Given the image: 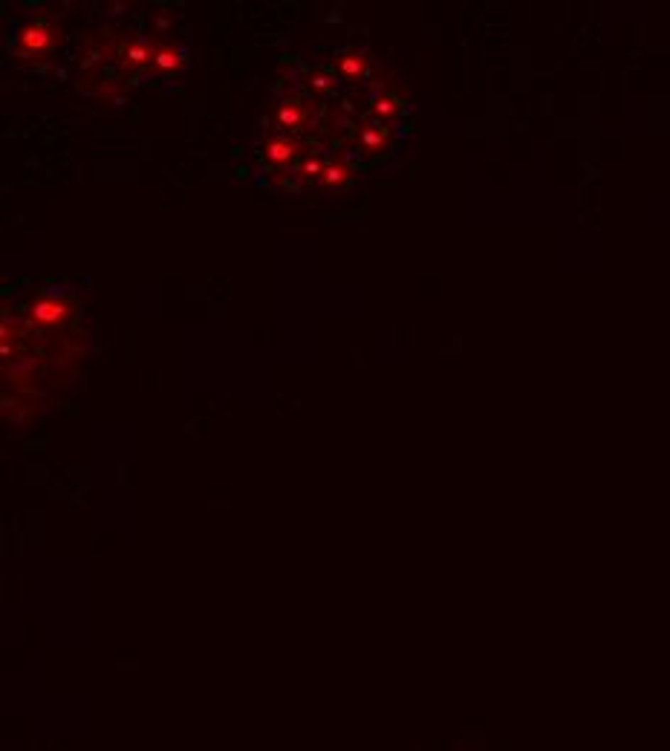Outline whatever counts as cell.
<instances>
[{"label": "cell", "mask_w": 670, "mask_h": 751, "mask_svg": "<svg viewBox=\"0 0 670 751\" xmlns=\"http://www.w3.org/2000/svg\"><path fill=\"white\" fill-rule=\"evenodd\" d=\"M53 43H55V29L50 23H43V21L29 23L23 29V35H21V50L23 53H47V50H53Z\"/></svg>", "instance_id": "cell-1"}, {"label": "cell", "mask_w": 670, "mask_h": 751, "mask_svg": "<svg viewBox=\"0 0 670 751\" xmlns=\"http://www.w3.org/2000/svg\"><path fill=\"white\" fill-rule=\"evenodd\" d=\"M29 315H32V321H38V324H43V327H53V324H61V321H67L70 309H67V303H61V301H53V298H40V301H35V303H32Z\"/></svg>", "instance_id": "cell-2"}, {"label": "cell", "mask_w": 670, "mask_h": 751, "mask_svg": "<svg viewBox=\"0 0 670 751\" xmlns=\"http://www.w3.org/2000/svg\"><path fill=\"white\" fill-rule=\"evenodd\" d=\"M153 64L159 70H165V72H173V70L183 67V53L173 50V47H168V43H162V47L153 53Z\"/></svg>", "instance_id": "cell-3"}, {"label": "cell", "mask_w": 670, "mask_h": 751, "mask_svg": "<svg viewBox=\"0 0 670 751\" xmlns=\"http://www.w3.org/2000/svg\"><path fill=\"white\" fill-rule=\"evenodd\" d=\"M153 53L156 50H151L148 43H130V47L124 50V64L130 67V70H136V67H145L148 61H153Z\"/></svg>", "instance_id": "cell-4"}, {"label": "cell", "mask_w": 670, "mask_h": 751, "mask_svg": "<svg viewBox=\"0 0 670 751\" xmlns=\"http://www.w3.org/2000/svg\"><path fill=\"white\" fill-rule=\"evenodd\" d=\"M295 156V142L289 139H272L269 145H266V159L281 165V162H289Z\"/></svg>", "instance_id": "cell-5"}, {"label": "cell", "mask_w": 670, "mask_h": 751, "mask_svg": "<svg viewBox=\"0 0 670 751\" xmlns=\"http://www.w3.org/2000/svg\"><path fill=\"white\" fill-rule=\"evenodd\" d=\"M364 58L359 55V53H347V55H341L338 58V72L341 75H347V78H359L362 72H364Z\"/></svg>", "instance_id": "cell-6"}, {"label": "cell", "mask_w": 670, "mask_h": 751, "mask_svg": "<svg viewBox=\"0 0 670 751\" xmlns=\"http://www.w3.org/2000/svg\"><path fill=\"white\" fill-rule=\"evenodd\" d=\"M278 119H281L283 127L295 130V127H301V121H303V107H301L298 102H286V104L278 110Z\"/></svg>", "instance_id": "cell-7"}, {"label": "cell", "mask_w": 670, "mask_h": 751, "mask_svg": "<svg viewBox=\"0 0 670 751\" xmlns=\"http://www.w3.org/2000/svg\"><path fill=\"white\" fill-rule=\"evenodd\" d=\"M350 180V171L344 165H327L324 168V183L327 185H344Z\"/></svg>", "instance_id": "cell-8"}, {"label": "cell", "mask_w": 670, "mask_h": 751, "mask_svg": "<svg viewBox=\"0 0 670 751\" xmlns=\"http://www.w3.org/2000/svg\"><path fill=\"white\" fill-rule=\"evenodd\" d=\"M362 145L364 148H384V134L379 127H364L362 130Z\"/></svg>", "instance_id": "cell-9"}, {"label": "cell", "mask_w": 670, "mask_h": 751, "mask_svg": "<svg viewBox=\"0 0 670 751\" xmlns=\"http://www.w3.org/2000/svg\"><path fill=\"white\" fill-rule=\"evenodd\" d=\"M373 110H376V116H393L399 110V104H396L393 96H379L376 104H373Z\"/></svg>", "instance_id": "cell-10"}, {"label": "cell", "mask_w": 670, "mask_h": 751, "mask_svg": "<svg viewBox=\"0 0 670 751\" xmlns=\"http://www.w3.org/2000/svg\"><path fill=\"white\" fill-rule=\"evenodd\" d=\"M333 75H327V72H312V78H309V84L315 87V90H327V87H333Z\"/></svg>", "instance_id": "cell-11"}, {"label": "cell", "mask_w": 670, "mask_h": 751, "mask_svg": "<svg viewBox=\"0 0 670 751\" xmlns=\"http://www.w3.org/2000/svg\"><path fill=\"white\" fill-rule=\"evenodd\" d=\"M303 173L306 176H315V173H321V165L315 159H309V162H303Z\"/></svg>", "instance_id": "cell-12"}]
</instances>
